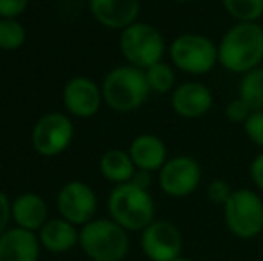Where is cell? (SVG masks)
<instances>
[{"label":"cell","instance_id":"1","mask_svg":"<svg viewBox=\"0 0 263 261\" xmlns=\"http://www.w3.org/2000/svg\"><path fill=\"white\" fill-rule=\"evenodd\" d=\"M263 27L258 22H236L218 42V65L231 73H243L261 66Z\"/></svg>","mask_w":263,"mask_h":261},{"label":"cell","instance_id":"2","mask_svg":"<svg viewBox=\"0 0 263 261\" xmlns=\"http://www.w3.org/2000/svg\"><path fill=\"white\" fill-rule=\"evenodd\" d=\"M149 93L145 70L131 65L113 68L102 83V98L117 113L136 111L149 98Z\"/></svg>","mask_w":263,"mask_h":261},{"label":"cell","instance_id":"3","mask_svg":"<svg viewBox=\"0 0 263 261\" xmlns=\"http://www.w3.org/2000/svg\"><path fill=\"white\" fill-rule=\"evenodd\" d=\"M107 209L111 220H115L125 231H143L149 224L154 222V213H156L149 190L131 181L117 185L111 190Z\"/></svg>","mask_w":263,"mask_h":261},{"label":"cell","instance_id":"4","mask_svg":"<svg viewBox=\"0 0 263 261\" xmlns=\"http://www.w3.org/2000/svg\"><path fill=\"white\" fill-rule=\"evenodd\" d=\"M79 245L93 261H122L129 252V234L115 220H91L81 229Z\"/></svg>","mask_w":263,"mask_h":261},{"label":"cell","instance_id":"5","mask_svg":"<svg viewBox=\"0 0 263 261\" xmlns=\"http://www.w3.org/2000/svg\"><path fill=\"white\" fill-rule=\"evenodd\" d=\"M168 56L172 66L190 75H206L218 65V45L197 32L181 34L170 43Z\"/></svg>","mask_w":263,"mask_h":261},{"label":"cell","instance_id":"6","mask_svg":"<svg viewBox=\"0 0 263 261\" xmlns=\"http://www.w3.org/2000/svg\"><path fill=\"white\" fill-rule=\"evenodd\" d=\"M120 52L127 65L147 70L163 61L165 38L158 27L145 22H135L120 34Z\"/></svg>","mask_w":263,"mask_h":261},{"label":"cell","instance_id":"7","mask_svg":"<svg viewBox=\"0 0 263 261\" xmlns=\"http://www.w3.org/2000/svg\"><path fill=\"white\" fill-rule=\"evenodd\" d=\"M229 233L240 240H253L263 231V200L256 192L238 188L224 206Z\"/></svg>","mask_w":263,"mask_h":261},{"label":"cell","instance_id":"8","mask_svg":"<svg viewBox=\"0 0 263 261\" xmlns=\"http://www.w3.org/2000/svg\"><path fill=\"white\" fill-rule=\"evenodd\" d=\"M159 186L163 193L174 198H184L201 185L202 170L197 159L190 156H174L159 170Z\"/></svg>","mask_w":263,"mask_h":261},{"label":"cell","instance_id":"9","mask_svg":"<svg viewBox=\"0 0 263 261\" xmlns=\"http://www.w3.org/2000/svg\"><path fill=\"white\" fill-rule=\"evenodd\" d=\"M73 138L72 120L63 113H47L32 129V147L40 156L54 157L70 145Z\"/></svg>","mask_w":263,"mask_h":261},{"label":"cell","instance_id":"10","mask_svg":"<svg viewBox=\"0 0 263 261\" xmlns=\"http://www.w3.org/2000/svg\"><path fill=\"white\" fill-rule=\"evenodd\" d=\"M142 251L151 261H174L183 251L181 231L168 220H154L142 231Z\"/></svg>","mask_w":263,"mask_h":261},{"label":"cell","instance_id":"11","mask_svg":"<svg viewBox=\"0 0 263 261\" xmlns=\"http://www.w3.org/2000/svg\"><path fill=\"white\" fill-rule=\"evenodd\" d=\"M58 209L65 220L73 226H86L97 211V197L93 190L81 181H70L59 190Z\"/></svg>","mask_w":263,"mask_h":261},{"label":"cell","instance_id":"12","mask_svg":"<svg viewBox=\"0 0 263 261\" xmlns=\"http://www.w3.org/2000/svg\"><path fill=\"white\" fill-rule=\"evenodd\" d=\"M102 98V88L88 77H73L63 88V104L79 118H91L99 113Z\"/></svg>","mask_w":263,"mask_h":261},{"label":"cell","instance_id":"13","mask_svg":"<svg viewBox=\"0 0 263 261\" xmlns=\"http://www.w3.org/2000/svg\"><path fill=\"white\" fill-rule=\"evenodd\" d=\"M170 104L177 116L186 120H195L208 115L213 106V95L210 88L197 81H188L174 88Z\"/></svg>","mask_w":263,"mask_h":261},{"label":"cell","instance_id":"14","mask_svg":"<svg viewBox=\"0 0 263 261\" xmlns=\"http://www.w3.org/2000/svg\"><path fill=\"white\" fill-rule=\"evenodd\" d=\"M90 11L101 25L124 31L138 18L140 0H90Z\"/></svg>","mask_w":263,"mask_h":261},{"label":"cell","instance_id":"15","mask_svg":"<svg viewBox=\"0 0 263 261\" xmlns=\"http://www.w3.org/2000/svg\"><path fill=\"white\" fill-rule=\"evenodd\" d=\"M40 242L32 231L11 227L0 236V261H38Z\"/></svg>","mask_w":263,"mask_h":261},{"label":"cell","instance_id":"16","mask_svg":"<svg viewBox=\"0 0 263 261\" xmlns=\"http://www.w3.org/2000/svg\"><path fill=\"white\" fill-rule=\"evenodd\" d=\"M129 156L138 170L159 172L163 165L168 161L166 145L156 134H140L131 142Z\"/></svg>","mask_w":263,"mask_h":261},{"label":"cell","instance_id":"17","mask_svg":"<svg viewBox=\"0 0 263 261\" xmlns=\"http://www.w3.org/2000/svg\"><path fill=\"white\" fill-rule=\"evenodd\" d=\"M47 204L38 193H22L11 204V215L18 227L38 231L47 224Z\"/></svg>","mask_w":263,"mask_h":261},{"label":"cell","instance_id":"18","mask_svg":"<svg viewBox=\"0 0 263 261\" xmlns=\"http://www.w3.org/2000/svg\"><path fill=\"white\" fill-rule=\"evenodd\" d=\"M40 244L47 251L61 254V252L70 251L76 244H79V233H77L76 226L65 218L49 220L40 229Z\"/></svg>","mask_w":263,"mask_h":261},{"label":"cell","instance_id":"19","mask_svg":"<svg viewBox=\"0 0 263 261\" xmlns=\"http://www.w3.org/2000/svg\"><path fill=\"white\" fill-rule=\"evenodd\" d=\"M99 165H101V174L107 181L115 183V185L129 183L136 172V167L133 163L129 152H124V150L118 149L107 150V152L102 154Z\"/></svg>","mask_w":263,"mask_h":261},{"label":"cell","instance_id":"20","mask_svg":"<svg viewBox=\"0 0 263 261\" xmlns=\"http://www.w3.org/2000/svg\"><path fill=\"white\" fill-rule=\"evenodd\" d=\"M238 97L246 101L253 111H263V66L243 73Z\"/></svg>","mask_w":263,"mask_h":261},{"label":"cell","instance_id":"21","mask_svg":"<svg viewBox=\"0 0 263 261\" xmlns=\"http://www.w3.org/2000/svg\"><path fill=\"white\" fill-rule=\"evenodd\" d=\"M145 75L151 91H154V93H168V91H174V88H176L174 66L165 63V61H159L151 68H147Z\"/></svg>","mask_w":263,"mask_h":261},{"label":"cell","instance_id":"22","mask_svg":"<svg viewBox=\"0 0 263 261\" xmlns=\"http://www.w3.org/2000/svg\"><path fill=\"white\" fill-rule=\"evenodd\" d=\"M222 6L236 22H258L263 16V0H222Z\"/></svg>","mask_w":263,"mask_h":261},{"label":"cell","instance_id":"23","mask_svg":"<svg viewBox=\"0 0 263 261\" xmlns=\"http://www.w3.org/2000/svg\"><path fill=\"white\" fill-rule=\"evenodd\" d=\"M25 43V29L14 18L0 20V49L16 50Z\"/></svg>","mask_w":263,"mask_h":261},{"label":"cell","instance_id":"24","mask_svg":"<svg viewBox=\"0 0 263 261\" xmlns=\"http://www.w3.org/2000/svg\"><path fill=\"white\" fill-rule=\"evenodd\" d=\"M233 192H235V190H233L231 185H229L228 181H224V179H213L208 185V188H206V195H208L210 202H213V204H217V206H222V208L228 204Z\"/></svg>","mask_w":263,"mask_h":261},{"label":"cell","instance_id":"25","mask_svg":"<svg viewBox=\"0 0 263 261\" xmlns=\"http://www.w3.org/2000/svg\"><path fill=\"white\" fill-rule=\"evenodd\" d=\"M251 113H253V109L240 97L229 101L228 106H226V118L233 124H246L247 118L251 116Z\"/></svg>","mask_w":263,"mask_h":261},{"label":"cell","instance_id":"26","mask_svg":"<svg viewBox=\"0 0 263 261\" xmlns=\"http://www.w3.org/2000/svg\"><path fill=\"white\" fill-rule=\"evenodd\" d=\"M243 131H246L247 138L254 143V145L263 149V111H253L247 122L243 124Z\"/></svg>","mask_w":263,"mask_h":261},{"label":"cell","instance_id":"27","mask_svg":"<svg viewBox=\"0 0 263 261\" xmlns=\"http://www.w3.org/2000/svg\"><path fill=\"white\" fill-rule=\"evenodd\" d=\"M27 6L29 0H0V16L16 20L22 13H25Z\"/></svg>","mask_w":263,"mask_h":261},{"label":"cell","instance_id":"28","mask_svg":"<svg viewBox=\"0 0 263 261\" xmlns=\"http://www.w3.org/2000/svg\"><path fill=\"white\" fill-rule=\"evenodd\" d=\"M249 174L253 183L256 185L258 190L263 192V152L258 154L253 161H251V167H249Z\"/></svg>","mask_w":263,"mask_h":261},{"label":"cell","instance_id":"29","mask_svg":"<svg viewBox=\"0 0 263 261\" xmlns=\"http://www.w3.org/2000/svg\"><path fill=\"white\" fill-rule=\"evenodd\" d=\"M11 204L9 198L6 197V193L0 192V236L7 231V224H9L11 218Z\"/></svg>","mask_w":263,"mask_h":261},{"label":"cell","instance_id":"30","mask_svg":"<svg viewBox=\"0 0 263 261\" xmlns=\"http://www.w3.org/2000/svg\"><path fill=\"white\" fill-rule=\"evenodd\" d=\"M131 183H135V185H138V186H142V188L149 190V185H151V172L138 170V168H136V172H135V175H133Z\"/></svg>","mask_w":263,"mask_h":261},{"label":"cell","instance_id":"31","mask_svg":"<svg viewBox=\"0 0 263 261\" xmlns=\"http://www.w3.org/2000/svg\"><path fill=\"white\" fill-rule=\"evenodd\" d=\"M174 261H194V259H190V258H184V256H179V258H176Z\"/></svg>","mask_w":263,"mask_h":261},{"label":"cell","instance_id":"32","mask_svg":"<svg viewBox=\"0 0 263 261\" xmlns=\"http://www.w3.org/2000/svg\"><path fill=\"white\" fill-rule=\"evenodd\" d=\"M176 2H179V4H186V2H192V0H176Z\"/></svg>","mask_w":263,"mask_h":261}]
</instances>
